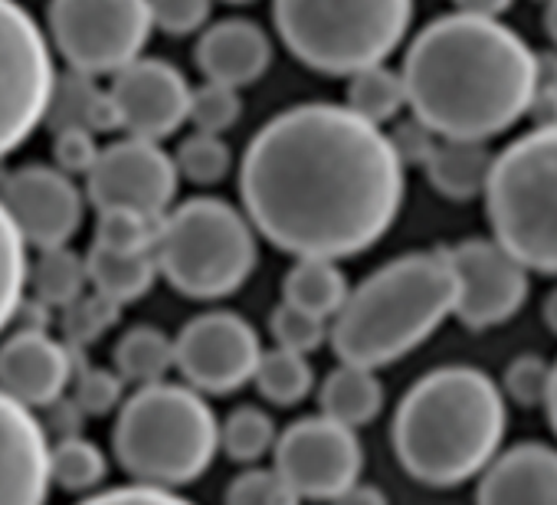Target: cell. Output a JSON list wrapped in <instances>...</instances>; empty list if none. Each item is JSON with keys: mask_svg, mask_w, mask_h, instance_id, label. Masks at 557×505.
<instances>
[{"mask_svg": "<svg viewBox=\"0 0 557 505\" xmlns=\"http://www.w3.org/2000/svg\"><path fill=\"white\" fill-rule=\"evenodd\" d=\"M554 365L544 355H515L502 374V394L515 407H547Z\"/></svg>", "mask_w": 557, "mask_h": 505, "instance_id": "cell-37", "label": "cell"}, {"mask_svg": "<svg viewBox=\"0 0 557 505\" xmlns=\"http://www.w3.org/2000/svg\"><path fill=\"white\" fill-rule=\"evenodd\" d=\"M79 505H197L187 495H181L177 489H161V485H115V489H99L92 495H86Z\"/></svg>", "mask_w": 557, "mask_h": 505, "instance_id": "cell-43", "label": "cell"}, {"mask_svg": "<svg viewBox=\"0 0 557 505\" xmlns=\"http://www.w3.org/2000/svg\"><path fill=\"white\" fill-rule=\"evenodd\" d=\"M256 391L275 404V407H296L302 404L312 387H315V368L306 355L283 352V348H269L262 352V361L252 378Z\"/></svg>", "mask_w": 557, "mask_h": 505, "instance_id": "cell-30", "label": "cell"}, {"mask_svg": "<svg viewBox=\"0 0 557 505\" xmlns=\"http://www.w3.org/2000/svg\"><path fill=\"white\" fill-rule=\"evenodd\" d=\"M57 86L53 47L17 0H0V161L47 125Z\"/></svg>", "mask_w": 557, "mask_h": 505, "instance_id": "cell-9", "label": "cell"}, {"mask_svg": "<svg viewBox=\"0 0 557 505\" xmlns=\"http://www.w3.org/2000/svg\"><path fill=\"white\" fill-rule=\"evenodd\" d=\"M164 217H148L138 210H99L96 220V246L115 253H154Z\"/></svg>", "mask_w": 557, "mask_h": 505, "instance_id": "cell-33", "label": "cell"}, {"mask_svg": "<svg viewBox=\"0 0 557 505\" xmlns=\"http://www.w3.org/2000/svg\"><path fill=\"white\" fill-rule=\"evenodd\" d=\"M76 381L73 345L53 338L47 329L21 325L0 342V391H8L30 410H50Z\"/></svg>", "mask_w": 557, "mask_h": 505, "instance_id": "cell-17", "label": "cell"}, {"mask_svg": "<svg viewBox=\"0 0 557 505\" xmlns=\"http://www.w3.org/2000/svg\"><path fill=\"white\" fill-rule=\"evenodd\" d=\"M86 267H89V286L99 296L112 299L115 306L138 303L154 290L161 276L154 253H115L96 243L86 253Z\"/></svg>", "mask_w": 557, "mask_h": 505, "instance_id": "cell-24", "label": "cell"}, {"mask_svg": "<svg viewBox=\"0 0 557 505\" xmlns=\"http://www.w3.org/2000/svg\"><path fill=\"white\" fill-rule=\"evenodd\" d=\"M275 443H278L275 420L262 407L243 404L220 423V449L233 463L256 466L259 459L275 453Z\"/></svg>", "mask_w": 557, "mask_h": 505, "instance_id": "cell-32", "label": "cell"}, {"mask_svg": "<svg viewBox=\"0 0 557 505\" xmlns=\"http://www.w3.org/2000/svg\"><path fill=\"white\" fill-rule=\"evenodd\" d=\"M404 83L413 115L440 138L488 141L528 119L537 53L498 17L446 14L407 50Z\"/></svg>", "mask_w": 557, "mask_h": 505, "instance_id": "cell-2", "label": "cell"}, {"mask_svg": "<svg viewBox=\"0 0 557 505\" xmlns=\"http://www.w3.org/2000/svg\"><path fill=\"white\" fill-rule=\"evenodd\" d=\"M544 27H547V34H550V40L557 44V0H550V4H547V14H544Z\"/></svg>", "mask_w": 557, "mask_h": 505, "instance_id": "cell-50", "label": "cell"}, {"mask_svg": "<svg viewBox=\"0 0 557 505\" xmlns=\"http://www.w3.org/2000/svg\"><path fill=\"white\" fill-rule=\"evenodd\" d=\"M547 423H550V430H554V436H557V361H554V381H550V397H547Z\"/></svg>", "mask_w": 557, "mask_h": 505, "instance_id": "cell-49", "label": "cell"}, {"mask_svg": "<svg viewBox=\"0 0 557 505\" xmlns=\"http://www.w3.org/2000/svg\"><path fill=\"white\" fill-rule=\"evenodd\" d=\"M269 332H272V342L275 348L283 352H296V355H315L325 342H332V322L312 316V312H302L296 306H286L278 303L269 316Z\"/></svg>", "mask_w": 557, "mask_h": 505, "instance_id": "cell-35", "label": "cell"}, {"mask_svg": "<svg viewBox=\"0 0 557 505\" xmlns=\"http://www.w3.org/2000/svg\"><path fill=\"white\" fill-rule=\"evenodd\" d=\"M547 4H550V0H547Z\"/></svg>", "mask_w": 557, "mask_h": 505, "instance_id": "cell-52", "label": "cell"}, {"mask_svg": "<svg viewBox=\"0 0 557 505\" xmlns=\"http://www.w3.org/2000/svg\"><path fill=\"white\" fill-rule=\"evenodd\" d=\"M319 404L322 414L358 430L371 420L381 417L384 404H387V391L377 378L374 368L364 365H338L319 387Z\"/></svg>", "mask_w": 557, "mask_h": 505, "instance_id": "cell-23", "label": "cell"}, {"mask_svg": "<svg viewBox=\"0 0 557 505\" xmlns=\"http://www.w3.org/2000/svg\"><path fill=\"white\" fill-rule=\"evenodd\" d=\"M272 63V44L252 21H220L203 30L197 44V66L207 83L243 89L256 83Z\"/></svg>", "mask_w": 557, "mask_h": 505, "instance_id": "cell-20", "label": "cell"}, {"mask_svg": "<svg viewBox=\"0 0 557 505\" xmlns=\"http://www.w3.org/2000/svg\"><path fill=\"white\" fill-rule=\"evenodd\" d=\"M537 89H557V53L537 57Z\"/></svg>", "mask_w": 557, "mask_h": 505, "instance_id": "cell-47", "label": "cell"}, {"mask_svg": "<svg viewBox=\"0 0 557 505\" xmlns=\"http://www.w3.org/2000/svg\"><path fill=\"white\" fill-rule=\"evenodd\" d=\"M332 505H391L387 492L374 482H358L348 492H342Z\"/></svg>", "mask_w": 557, "mask_h": 505, "instance_id": "cell-45", "label": "cell"}, {"mask_svg": "<svg viewBox=\"0 0 557 505\" xmlns=\"http://www.w3.org/2000/svg\"><path fill=\"white\" fill-rule=\"evenodd\" d=\"M177 171L181 177H187L190 184H220L230 168H233V151L230 145L223 141V135H203V132H194L187 135L181 145H177Z\"/></svg>", "mask_w": 557, "mask_h": 505, "instance_id": "cell-34", "label": "cell"}, {"mask_svg": "<svg viewBox=\"0 0 557 505\" xmlns=\"http://www.w3.org/2000/svg\"><path fill=\"white\" fill-rule=\"evenodd\" d=\"M459 11L466 14H482V17H498L511 8V0H456Z\"/></svg>", "mask_w": 557, "mask_h": 505, "instance_id": "cell-46", "label": "cell"}, {"mask_svg": "<svg viewBox=\"0 0 557 505\" xmlns=\"http://www.w3.org/2000/svg\"><path fill=\"white\" fill-rule=\"evenodd\" d=\"M50 449L53 440L37 410L0 391V505H47Z\"/></svg>", "mask_w": 557, "mask_h": 505, "instance_id": "cell-18", "label": "cell"}, {"mask_svg": "<svg viewBox=\"0 0 557 505\" xmlns=\"http://www.w3.org/2000/svg\"><path fill=\"white\" fill-rule=\"evenodd\" d=\"M50 40L86 76L122 73L154 30L151 0H50Z\"/></svg>", "mask_w": 557, "mask_h": 505, "instance_id": "cell-10", "label": "cell"}, {"mask_svg": "<svg viewBox=\"0 0 557 505\" xmlns=\"http://www.w3.org/2000/svg\"><path fill=\"white\" fill-rule=\"evenodd\" d=\"M413 0H275V27L306 66L355 76L381 66L407 37Z\"/></svg>", "mask_w": 557, "mask_h": 505, "instance_id": "cell-7", "label": "cell"}, {"mask_svg": "<svg viewBox=\"0 0 557 505\" xmlns=\"http://www.w3.org/2000/svg\"><path fill=\"white\" fill-rule=\"evenodd\" d=\"M0 200L21 226L27 246L60 249L83 226L86 197L57 164H24L0 184Z\"/></svg>", "mask_w": 557, "mask_h": 505, "instance_id": "cell-15", "label": "cell"}, {"mask_svg": "<svg viewBox=\"0 0 557 505\" xmlns=\"http://www.w3.org/2000/svg\"><path fill=\"white\" fill-rule=\"evenodd\" d=\"M243 115V99L239 89L220 86V83H203L194 89L190 102V125L203 135H223L230 132Z\"/></svg>", "mask_w": 557, "mask_h": 505, "instance_id": "cell-39", "label": "cell"}, {"mask_svg": "<svg viewBox=\"0 0 557 505\" xmlns=\"http://www.w3.org/2000/svg\"><path fill=\"white\" fill-rule=\"evenodd\" d=\"M508 433L502 384L472 365L423 374L397 404L391 443L400 466L423 485L449 489L479 479Z\"/></svg>", "mask_w": 557, "mask_h": 505, "instance_id": "cell-3", "label": "cell"}, {"mask_svg": "<svg viewBox=\"0 0 557 505\" xmlns=\"http://www.w3.org/2000/svg\"><path fill=\"white\" fill-rule=\"evenodd\" d=\"M226 4H249V0H226Z\"/></svg>", "mask_w": 557, "mask_h": 505, "instance_id": "cell-51", "label": "cell"}, {"mask_svg": "<svg viewBox=\"0 0 557 505\" xmlns=\"http://www.w3.org/2000/svg\"><path fill=\"white\" fill-rule=\"evenodd\" d=\"M102 148L92 132H60L53 135V161L63 174H83L89 177Z\"/></svg>", "mask_w": 557, "mask_h": 505, "instance_id": "cell-42", "label": "cell"}, {"mask_svg": "<svg viewBox=\"0 0 557 505\" xmlns=\"http://www.w3.org/2000/svg\"><path fill=\"white\" fill-rule=\"evenodd\" d=\"M158 270L187 299L216 303L246 286L259 263L256 226L220 197H190L161 220Z\"/></svg>", "mask_w": 557, "mask_h": 505, "instance_id": "cell-6", "label": "cell"}, {"mask_svg": "<svg viewBox=\"0 0 557 505\" xmlns=\"http://www.w3.org/2000/svg\"><path fill=\"white\" fill-rule=\"evenodd\" d=\"M213 0H151L154 27H161L171 37H187L207 27Z\"/></svg>", "mask_w": 557, "mask_h": 505, "instance_id": "cell-41", "label": "cell"}, {"mask_svg": "<svg viewBox=\"0 0 557 505\" xmlns=\"http://www.w3.org/2000/svg\"><path fill=\"white\" fill-rule=\"evenodd\" d=\"M485 210L492 239L531 273L557 276V125L524 132L495 158Z\"/></svg>", "mask_w": 557, "mask_h": 505, "instance_id": "cell-8", "label": "cell"}, {"mask_svg": "<svg viewBox=\"0 0 557 505\" xmlns=\"http://www.w3.org/2000/svg\"><path fill=\"white\" fill-rule=\"evenodd\" d=\"M272 466L283 472L302 502H335L361 482L364 446L358 430L319 414L302 417L278 433Z\"/></svg>", "mask_w": 557, "mask_h": 505, "instance_id": "cell-11", "label": "cell"}, {"mask_svg": "<svg viewBox=\"0 0 557 505\" xmlns=\"http://www.w3.org/2000/svg\"><path fill=\"white\" fill-rule=\"evenodd\" d=\"M181 171L174 155L158 141L122 138L102 148L92 174L86 177V197L96 210H138L148 217H168L177 197Z\"/></svg>", "mask_w": 557, "mask_h": 505, "instance_id": "cell-13", "label": "cell"}, {"mask_svg": "<svg viewBox=\"0 0 557 505\" xmlns=\"http://www.w3.org/2000/svg\"><path fill=\"white\" fill-rule=\"evenodd\" d=\"M459 280L446 249H413L351 290L332 322V348L345 365L387 368L456 316Z\"/></svg>", "mask_w": 557, "mask_h": 505, "instance_id": "cell-4", "label": "cell"}, {"mask_svg": "<svg viewBox=\"0 0 557 505\" xmlns=\"http://www.w3.org/2000/svg\"><path fill=\"white\" fill-rule=\"evenodd\" d=\"M112 361L125 384L148 387L168 381V374L177 368V345L158 325H135L115 342Z\"/></svg>", "mask_w": 557, "mask_h": 505, "instance_id": "cell-26", "label": "cell"}, {"mask_svg": "<svg viewBox=\"0 0 557 505\" xmlns=\"http://www.w3.org/2000/svg\"><path fill=\"white\" fill-rule=\"evenodd\" d=\"M47 128L53 135L60 132H115L122 128L119 122V109L109 89H102L96 83V76L86 73H63L57 76L53 86V99H50V112H47Z\"/></svg>", "mask_w": 557, "mask_h": 505, "instance_id": "cell-21", "label": "cell"}, {"mask_svg": "<svg viewBox=\"0 0 557 505\" xmlns=\"http://www.w3.org/2000/svg\"><path fill=\"white\" fill-rule=\"evenodd\" d=\"M223 505H302V495L275 466H246L226 485Z\"/></svg>", "mask_w": 557, "mask_h": 505, "instance_id": "cell-36", "label": "cell"}, {"mask_svg": "<svg viewBox=\"0 0 557 505\" xmlns=\"http://www.w3.org/2000/svg\"><path fill=\"white\" fill-rule=\"evenodd\" d=\"M351 296L348 276L342 273L338 260H319L302 257L293 263V270L283 280V303L296 306L302 312H312L325 322H335V316L345 309Z\"/></svg>", "mask_w": 557, "mask_h": 505, "instance_id": "cell-25", "label": "cell"}, {"mask_svg": "<svg viewBox=\"0 0 557 505\" xmlns=\"http://www.w3.org/2000/svg\"><path fill=\"white\" fill-rule=\"evenodd\" d=\"M243 210L296 260H348L377 246L407 197L391 135L348 106L302 102L269 119L239 164Z\"/></svg>", "mask_w": 557, "mask_h": 505, "instance_id": "cell-1", "label": "cell"}, {"mask_svg": "<svg viewBox=\"0 0 557 505\" xmlns=\"http://www.w3.org/2000/svg\"><path fill=\"white\" fill-rule=\"evenodd\" d=\"M30 293V257L27 239L0 200V335L21 319Z\"/></svg>", "mask_w": 557, "mask_h": 505, "instance_id": "cell-28", "label": "cell"}, {"mask_svg": "<svg viewBox=\"0 0 557 505\" xmlns=\"http://www.w3.org/2000/svg\"><path fill=\"white\" fill-rule=\"evenodd\" d=\"M109 93L115 99L119 122L132 138L161 145L184 122H190L194 89L187 86L184 73L168 60H135L122 73H115Z\"/></svg>", "mask_w": 557, "mask_h": 505, "instance_id": "cell-16", "label": "cell"}, {"mask_svg": "<svg viewBox=\"0 0 557 505\" xmlns=\"http://www.w3.org/2000/svg\"><path fill=\"white\" fill-rule=\"evenodd\" d=\"M89 267L86 257L73 253L70 246L44 249L37 260H30V296L47 309H70L86 296Z\"/></svg>", "mask_w": 557, "mask_h": 505, "instance_id": "cell-27", "label": "cell"}, {"mask_svg": "<svg viewBox=\"0 0 557 505\" xmlns=\"http://www.w3.org/2000/svg\"><path fill=\"white\" fill-rule=\"evenodd\" d=\"M391 141H394V148H397V155H400V161H404L407 168H410V164H423V168H426V161L433 158V151H436V145H440V135L413 115V119L400 122V125L391 132Z\"/></svg>", "mask_w": 557, "mask_h": 505, "instance_id": "cell-44", "label": "cell"}, {"mask_svg": "<svg viewBox=\"0 0 557 505\" xmlns=\"http://www.w3.org/2000/svg\"><path fill=\"white\" fill-rule=\"evenodd\" d=\"M475 505H557V449L518 443L479 476Z\"/></svg>", "mask_w": 557, "mask_h": 505, "instance_id": "cell-19", "label": "cell"}, {"mask_svg": "<svg viewBox=\"0 0 557 505\" xmlns=\"http://www.w3.org/2000/svg\"><path fill=\"white\" fill-rule=\"evenodd\" d=\"M446 253L459 280L456 319L466 329L485 332L521 312L531 293V270L515 260L498 239L475 236L449 246Z\"/></svg>", "mask_w": 557, "mask_h": 505, "instance_id": "cell-14", "label": "cell"}, {"mask_svg": "<svg viewBox=\"0 0 557 505\" xmlns=\"http://www.w3.org/2000/svg\"><path fill=\"white\" fill-rule=\"evenodd\" d=\"M122 319V306H115L112 299L92 293L83 296L79 303H73L70 309H63V342L66 345H92L99 342L115 322Z\"/></svg>", "mask_w": 557, "mask_h": 505, "instance_id": "cell-38", "label": "cell"}, {"mask_svg": "<svg viewBox=\"0 0 557 505\" xmlns=\"http://www.w3.org/2000/svg\"><path fill=\"white\" fill-rule=\"evenodd\" d=\"M109 476V459L106 453L86 440V436H66L57 440L50 449V479L63 492H99V485Z\"/></svg>", "mask_w": 557, "mask_h": 505, "instance_id": "cell-31", "label": "cell"}, {"mask_svg": "<svg viewBox=\"0 0 557 505\" xmlns=\"http://www.w3.org/2000/svg\"><path fill=\"white\" fill-rule=\"evenodd\" d=\"M345 106L355 115H361L364 122L384 128L387 122H394L410 106L404 73L381 63V66H371V70L348 76V102Z\"/></svg>", "mask_w": 557, "mask_h": 505, "instance_id": "cell-29", "label": "cell"}, {"mask_svg": "<svg viewBox=\"0 0 557 505\" xmlns=\"http://www.w3.org/2000/svg\"><path fill=\"white\" fill-rule=\"evenodd\" d=\"M112 449L141 485L181 489L197 482L220 453V420L190 384H148L125 397Z\"/></svg>", "mask_w": 557, "mask_h": 505, "instance_id": "cell-5", "label": "cell"}, {"mask_svg": "<svg viewBox=\"0 0 557 505\" xmlns=\"http://www.w3.org/2000/svg\"><path fill=\"white\" fill-rule=\"evenodd\" d=\"M495 158L488 141H466V138H440L433 158L426 161V177L436 194L446 200H472L485 197Z\"/></svg>", "mask_w": 557, "mask_h": 505, "instance_id": "cell-22", "label": "cell"}, {"mask_svg": "<svg viewBox=\"0 0 557 505\" xmlns=\"http://www.w3.org/2000/svg\"><path fill=\"white\" fill-rule=\"evenodd\" d=\"M73 404L86 417H106L125 404V378L112 368H83L73 381Z\"/></svg>", "mask_w": 557, "mask_h": 505, "instance_id": "cell-40", "label": "cell"}, {"mask_svg": "<svg viewBox=\"0 0 557 505\" xmlns=\"http://www.w3.org/2000/svg\"><path fill=\"white\" fill-rule=\"evenodd\" d=\"M541 312H544V325L557 335V286L547 293V299H544V309H541Z\"/></svg>", "mask_w": 557, "mask_h": 505, "instance_id": "cell-48", "label": "cell"}, {"mask_svg": "<svg viewBox=\"0 0 557 505\" xmlns=\"http://www.w3.org/2000/svg\"><path fill=\"white\" fill-rule=\"evenodd\" d=\"M184 384L207 394H233L256 378L262 361L259 332L236 312L213 309L194 316L174 338Z\"/></svg>", "mask_w": 557, "mask_h": 505, "instance_id": "cell-12", "label": "cell"}]
</instances>
